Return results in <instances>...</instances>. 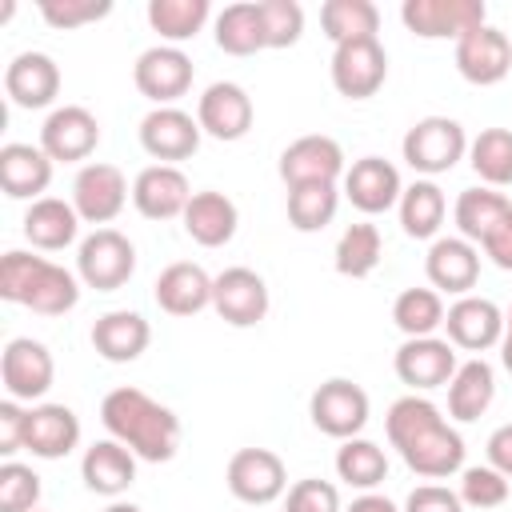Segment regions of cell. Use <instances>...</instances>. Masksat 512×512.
Masks as SVG:
<instances>
[{
	"mask_svg": "<svg viewBox=\"0 0 512 512\" xmlns=\"http://www.w3.org/2000/svg\"><path fill=\"white\" fill-rule=\"evenodd\" d=\"M384 432H388V444L400 452V460L416 476L448 480V476L464 472V436L440 416V408L428 396L408 392V396L392 400V408L384 416Z\"/></svg>",
	"mask_w": 512,
	"mask_h": 512,
	"instance_id": "cell-1",
	"label": "cell"
},
{
	"mask_svg": "<svg viewBox=\"0 0 512 512\" xmlns=\"http://www.w3.org/2000/svg\"><path fill=\"white\" fill-rule=\"evenodd\" d=\"M100 424L108 428L112 440L132 448L136 460H148V464H164L180 448V416L132 384L112 388L100 400Z\"/></svg>",
	"mask_w": 512,
	"mask_h": 512,
	"instance_id": "cell-2",
	"label": "cell"
},
{
	"mask_svg": "<svg viewBox=\"0 0 512 512\" xmlns=\"http://www.w3.org/2000/svg\"><path fill=\"white\" fill-rule=\"evenodd\" d=\"M0 296L36 316H64L80 304V276L64 264L12 248L0 260Z\"/></svg>",
	"mask_w": 512,
	"mask_h": 512,
	"instance_id": "cell-3",
	"label": "cell"
},
{
	"mask_svg": "<svg viewBox=\"0 0 512 512\" xmlns=\"http://www.w3.org/2000/svg\"><path fill=\"white\" fill-rule=\"evenodd\" d=\"M468 152V136L460 128V120L452 116H424L416 120L404 140H400V156L412 172H420L424 180L440 176V172H452Z\"/></svg>",
	"mask_w": 512,
	"mask_h": 512,
	"instance_id": "cell-4",
	"label": "cell"
},
{
	"mask_svg": "<svg viewBox=\"0 0 512 512\" xmlns=\"http://www.w3.org/2000/svg\"><path fill=\"white\" fill-rule=\"evenodd\" d=\"M136 272V248L124 232L116 228H96L92 236L80 240L76 248V276L84 288L96 292H116L132 280Z\"/></svg>",
	"mask_w": 512,
	"mask_h": 512,
	"instance_id": "cell-5",
	"label": "cell"
},
{
	"mask_svg": "<svg viewBox=\"0 0 512 512\" xmlns=\"http://www.w3.org/2000/svg\"><path fill=\"white\" fill-rule=\"evenodd\" d=\"M308 416L312 424L332 436V440H352L368 428V416H372V404H368V392L356 384V380H344V376H332L324 380L312 400H308Z\"/></svg>",
	"mask_w": 512,
	"mask_h": 512,
	"instance_id": "cell-6",
	"label": "cell"
},
{
	"mask_svg": "<svg viewBox=\"0 0 512 512\" xmlns=\"http://www.w3.org/2000/svg\"><path fill=\"white\" fill-rule=\"evenodd\" d=\"M192 76H196L192 56H188L184 48H176V44H152V48H144V52L136 56V64H132V84H136V92H140L144 100H152L156 108L176 104V100L192 88Z\"/></svg>",
	"mask_w": 512,
	"mask_h": 512,
	"instance_id": "cell-7",
	"label": "cell"
},
{
	"mask_svg": "<svg viewBox=\"0 0 512 512\" xmlns=\"http://www.w3.org/2000/svg\"><path fill=\"white\" fill-rule=\"evenodd\" d=\"M400 20L420 40H460L464 32L488 24L484 0H404Z\"/></svg>",
	"mask_w": 512,
	"mask_h": 512,
	"instance_id": "cell-8",
	"label": "cell"
},
{
	"mask_svg": "<svg viewBox=\"0 0 512 512\" xmlns=\"http://www.w3.org/2000/svg\"><path fill=\"white\" fill-rule=\"evenodd\" d=\"M224 480H228V492L240 504H252V508H264V504H272V500H280L288 492V468L272 448H240V452H232Z\"/></svg>",
	"mask_w": 512,
	"mask_h": 512,
	"instance_id": "cell-9",
	"label": "cell"
},
{
	"mask_svg": "<svg viewBox=\"0 0 512 512\" xmlns=\"http://www.w3.org/2000/svg\"><path fill=\"white\" fill-rule=\"evenodd\" d=\"M388 80V52L376 36L332 48V88L344 100H368Z\"/></svg>",
	"mask_w": 512,
	"mask_h": 512,
	"instance_id": "cell-10",
	"label": "cell"
},
{
	"mask_svg": "<svg viewBox=\"0 0 512 512\" xmlns=\"http://www.w3.org/2000/svg\"><path fill=\"white\" fill-rule=\"evenodd\" d=\"M0 380L8 400H44L52 380H56V360L48 352V344L32 340V336H16L4 344L0 352Z\"/></svg>",
	"mask_w": 512,
	"mask_h": 512,
	"instance_id": "cell-11",
	"label": "cell"
},
{
	"mask_svg": "<svg viewBox=\"0 0 512 512\" xmlns=\"http://www.w3.org/2000/svg\"><path fill=\"white\" fill-rule=\"evenodd\" d=\"M268 284L260 272L244 268V264H232L224 272L212 276V308L224 324L232 328H252L268 316Z\"/></svg>",
	"mask_w": 512,
	"mask_h": 512,
	"instance_id": "cell-12",
	"label": "cell"
},
{
	"mask_svg": "<svg viewBox=\"0 0 512 512\" xmlns=\"http://www.w3.org/2000/svg\"><path fill=\"white\" fill-rule=\"evenodd\" d=\"M128 204V180L116 164H104V160H92L76 172L72 180V208L80 212L84 224H112Z\"/></svg>",
	"mask_w": 512,
	"mask_h": 512,
	"instance_id": "cell-13",
	"label": "cell"
},
{
	"mask_svg": "<svg viewBox=\"0 0 512 512\" xmlns=\"http://www.w3.org/2000/svg\"><path fill=\"white\" fill-rule=\"evenodd\" d=\"M392 368L400 376V384H408L412 392H432V388H448V380L456 376L460 360L456 348L440 336H412L396 348Z\"/></svg>",
	"mask_w": 512,
	"mask_h": 512,
	"instance_id": "cell-14",
	"label": "cell"
},
{
	"mask_svg": "<svg viewBox=\"0 0 512 512\" xmlns=\"http://www.w3.org/2000/svg\"><path fill=\"white\" fill-rule=\"evenodd\" d=\"M100 124L84 104H60L48 112L40 128V148L52 156V164H80L96 152Z\"/></svg>",
	"mask_w": 512,
	"mask_h": 512,
	"instance_id": "cell-15",
	"label": "cell"
},
{
	"mask_svg": "<svg viewBox=\"0 0 512 512\" xmlns=\"http://www.w3.org/2000/svg\"><path fill=\"white\" fill-rule=\"evenodd\" d=\"M200 120L176 104L168 108H152L144 120H140V148L156 160V164H176V160H188L196 156L200 148Z\"/></svg>",
	"mask_w": 512,
	"mask_h": 512,
	"instance_id": "cell-16",
	"label": "cell"
},
{
	"mask_svg": "<svg viewBox=\"0 0 512 512\" xmlns=\"http://www.w3.org/2000/svg\"><path fill=\"white\" fill-rule=\"evenodd\" d=\"M344 172H348L344 148L324 132L300 136L280 152V180L288 188H296V184H336V180H344Z\"/></svg>",
	"mask_w": 512,
	"mask_h": 512,
	"instance_id": "cell-17",
	"label": "cell"
},
{
	"mask_svg": "<svg viewBox=\"0 0 512 512\" xmlns=\"http://www.w3.org/2000/svg\"><path fill=\"white\" fill-rule=\"evenodd\" d=\"M444 340L452 348H464V352H488V348H500V336H504V312L496 300L488 296H456V304H448L444 312Z\"/></svg>",
	"mask_w": 512,
	"mask_h": 512,
	"instance_id": "cell-18",
	"label": "cell"
},
{
	"mask_svg": "<svg viewBox=\"0 0 512 512\" xmlns=\"http://www.w3.org/2000/svg\"><path fill=\"white\" fill-rule=\"evenodd\" d=\"M456 72L476 88L500 84L512 72V40L492 24L464 32L456 40Z\"/></svg>",
	"mask_w": 512,
	"mask_h": 512,
	"instance_id": "cell-19",
	"label": "cell"
},
{
	"mask_svg": "<svg viewBox=\"0 0 512 512\" xmlns=\"http://www.w3.org/2000/svg\"><path fill=\"white\" fill-rule=\"evenodd\" d=\"M196 120H200V132L212 136V140H244L252 120H256V108H252V96L232 84V80H216L204 88V96L196 100Z\"/></svg>",
	"mask_w": 512,
	"mask_h": 512,
	"instance_id": "cell-20",
	"label": "cell"
},
{
	"mask_svg": "<svg viewBox=\"0 0 512 512\" xmlns=\"http://www.w3.org/2000/svg\"><path fill=\"white\" fill-rule=\"evenodd\" d=\"M340 184H344V196L352 200V208L364 212V216H380V212L396 208L400 204V192H404L396 164L384 160V156H360V160H352Z\"/></svg>",
	"mask_w": 512,
	"mask_h": 512,
	"instance_id": "cell-21",
	"label": "cell"
},
{
	"mask_svg": "<svg viewBox=\"0 0 512 512\" xmlns=\"http://www.w3.org/2000/svg\"><path fill=\"white\" fill-rule=\"evenodd\" d=\"M424 276L436 292L468 296L480 280V248L464 236H436L424 256Z\"/></svg>",
	"mask_w": 512,
	"mask_h": 512,
	"instance_id": "cell-22",
	"label": "cell"
},
{
	"mask_svg": "<svg viewBox=\"0 0 512 512\" xmlns=\"http://www.w3.org/2000/svg\"><path fill=\"white\" fill-rule=\"evenodd\" d=\"M192 200V184L176 164H148L132 180V204L144 220H176Z\"/></svg>",
	"mask_w": 512,
	"mask_h": 512,
	"instance_id": "cell-23",
	"label": "cell"
},
{
	"mask_svg": "<svg viewBox=\"0 0 512 512\" xmlns=\"http://www.w3.org/2000/svg\"><path fill=\"white\" fill-rule=\"evenodd\" d=\"M80 480H84L88 492L116 500V496H124L136 484V452L124 448L112 436L108 440H96L80 456Z\"/></svg>",
	"mask_w": 512,
	"mask_h": 512,
	"instance_id": "cell-24",
	"label": "cell"
},
{
	"mask_svg": "<svg viewBox=\"0 0 512 512\" xmlns=\"http://www.w3.org/2000/svg\"><path fill=\"white\" fill-rule=\"evenodd\" d=\"M4 92L16 108H48L60 96V64L48 52H20L4 68Z\"/></svg>",
	"mask_w": 512,
	"mask_h": 512,
	"instance_id": "cell-25",
	"label": "cell"
},
{
	"mask_svg": "<svg viewBox=\"0 0 512 512\" xmlns=\"http://www.w3.org/2000/svg\"><path fill=\"white\" fill-rule=\"evenodd\" d=\"M152 300L168 316H196V312L212 308V276L192 260H176L156 276Z\"/></svg>",
	"mask_w": 512,
	"mask_h": 512,
	"instance_id": "cell-26",
	"label": "cell"
},
{
	"mask_svg": "<svg viewBox=\"0 0 512 512\" xmlns=\"http://www.w3.org/2000/svg\"><path fill=\"white\" fill-rule=\"evenodd\" d=\"M80 444V416L68 404H32L24 448L36 460H60Z\"/></svg>",
	"mask_w": 512,
	"mask_h": 512,
	"instance_id": "cell-27",
	"label": "cell"
},
{
	"mask_svg": "<svg viewBox=\"0 0 512 512\" xmlns=\"http://www.w3.org/2000/svg\"><path fill=\"white\" fill-rule=\"evenodd\" d=\"M52 184V156L40 144H4L0 148V188L8 200H40Z\"/></svg>",
	"mask_w": 512,
	"mask_h": 512,
	"instance_id": "cell-28",
	"label": "cell"
},
{
	"mask_svg": "<svg viewBox=\"0 0 512 512\" xmlns=\"http://www.w3.org/2000/svg\"><path fill=\"white\" fill-rule=\"evenodd\" d=\"M148 344H152V328H148V320L140 312L116 308V312H104L92 324V348L108 364H132V360H140Z\"/></svg>",
	"mask_w": 512,
	"mask_h": 512,
	"instance_id": "cell-29",
	"label": "cell"
},
{
	"mask_svg": "<svg viewBox=\"0 0 512 512\" xmlns=\"http://www.w3.org/2000/svg\"><path fill=\"white\" fill-rule=\"evenodd\" d=\"M180 220H184V232L200 248H224L236 236V228H240V212H236L232 196L212 192V188L192 192V200H188V208H184Z\"/></svg>",
	"mask_w": 512,
	"mask_h": 512,
	"instance_id": "cell-30",
	"label": "cell"
},
{
	"mask_svg": "<svg viewBox=\"0 0 512 512\" xmlns=\"http://www.w3.org/2000/svg\"><path fill=\"white\" fill-rule=\"evenodd\" d=\"M80 212L72 208V200H60V196H40L28 204L24 212V236L32 248L40 252H60L68 248L76 236H80Z\"/></svg>",
	"mask_w": 512,
	"mask_h": 512,
	"instance_id": "cell-31",
	"label": "cell"
},
{
	"mask_svg": "<svg viewBox=\"0 0 512 512\" xmlns=\"http://www.w3.org/2000/svg\"><path fill=\"white\" fill-rule=\"evenodd\" d=\"M496 400V372L484 356H472L456 368V376L448 380V416L460 424L480 420Z\"/></svg>",
	"mask_w": 512,
	"mask_h": 512,
	"instance_id": "cell-32",
	"label": "cell"
},
{
	"mask_svg": "<svg viewBox=\"0 0 512 512\" xmlns=\"http://www.w3.org/2000/svg\"><path fill=\"white\" fill-rule=\"evenodd\" d=\"M400 228L404 236L412 240H436L440 228H444V216H448V200L440 192L436 180H412L404 192H400Z\"/></svg>",
	"mask_w": 512,
	"mask_h": 512,
	"instance_id": "cell-33",
	"label": "cell"
},
{
	"mask_svg": "<svg viewBox=\"0 0 512 512\" xmlns=\"http://www.w3.org/2000/svg\"><path fill=\"white\" fill-rule=\"evenodd\" d=\"M216 48L228 52V56H252V52H264L268 48L264 16H260V4L256 0L228 4L216 16Z\"/></svg>",
	"mask_w": 512,
	"mask_h": 512,
	"instance_id": "cell-34",
	"label": "cell"
},
{
	"mask_svg": "<svg viewBox=\"0 0 512 512\" xmlns=\"http://www.w3.org/2000/svg\"><path fill=\"white\" fill-rule=\"evenodd\" d=\"M336 476L348 488L376 492L388 480V452L376 440H364V436L340 440V448H336Z\"/></svg>",
	"mask_w": 512,
	"mask_h": 512,
	"instance_id": "cell-35",
	"label": "cell"
},
{
	"mask_svg": "<svg viewBox=\"0 0 512 512\" xmlns=\"http://www.w3.org/2000/svg\"><path fill=\"white\" fill-rule=\"evenodd\" d=\"M512 212V200L504 192H492V188H464L456 196V208H452V220L460 228L464 240H472L480 248V240Z\"/></svg>",
	"mask_w": 512,
	"mask_h": 512,
	"instance_id": "cell-36",
	"label": "cell"
},
{
	"mask_svg": "<svg viewBox=\"0 0 512 512\" xmlns=\"http://www.w3.org/2000/svg\"><path fill=\"white\" fill-rule=\"evenodd\" d=\"M380 256H384L380 228L368 224V220H356V224H348V228L340 232L336 252H332V264H336L340 276H348V280H364V276L376 272Z\"/></svg>",
	"mask_w": 512,
	"mask_h": 512,
	"instance_id": "cell-37",
	"label": "cell"
},
{
	"mask_svg": "<svg viewBox=\"0 0 512 512\" xmlns=\"http://www.w3.org/2000/svg\"><path fill=\"white\" fill-rule=\"evenodd\" d=\"M212 16L208 0H148V24L164 44H184L192 40Z\"/></svg>",
	"mask_w": 512,
	"mask_h": 512,
	"instance_id": "cell-38",
	"label": "cell"
},
{
	"mask_svg": "<svg viewBox=\"0 0 512 512\" xmlns=\"http://www.w3.org/2000/svg\"><path fill=\"white\" fill-rule=\"evenodd\" d=\"M320 28L332 44L368 40L380 32V8L372 0H324L320 4Z\"/></svg>",
	"mask_w": 512,
	"mask_h": 512,
	"instance_id": "cell-39",
	"label": "cell"
},
{
	"mask_svg": "<svg viewBox=\"0 0 512 512\" xmlns=\"http://www.w3.org/2000/svg\"><path fill=\"white\" fill-rule=\"evenodd\" d=\"M444 296L436 288H404L392 300V324L404 332V340L412 336H436V328H444Z\"/></svg>",
	"mask_w": 512,
	"mask_h": 512,
	"instance_id": "cell-40",
	"label": "cell"
},
{
	"mask_svg": "<svg viewBox=\"0 0 512 512\" xmlns=\"http://www.w3.org/2000/svg\"><path fill=\"white\" fill-rule=\"evenodd\" d=\"M468 164L488 188H508L512 184V132L484 128L476 140H468Z\"/></svg>",
	"mask_w": 512,
	"mask_h": 512,
	"instance_id": "cell-41",
	"label": "cell"
},
{
	"mask_svg": "<svg viewBox=\"0 0 512 512\" xmlns=\"http://www.w3.org/2000/svg\"><path fill=\"white\" fill-rule=\"evenodd\" d=\"M336 208H340V188L336 184H296V188H288V224L296 232L328 228Z\"/></svg>",
	"mask_w": 512,
	"mask_h": 512,
	"instance_id": "cell-42",
	"label": "cell"
},
{
	"mask_svg": "<svg viewBox=\"0 0 512 512\" xmlns=\"http://www.w3.org/2000/svg\"><path fill=\"white\" fill-rule=\"evenodd\" d=\"M508 492H512L508 476L496 472L492 464H476V468L460 472V500H464V508H480V512L500 508L508 500Z\"/></svg>",
	"mask_w": 512,
	"mask_h": 512,
	"instance_id": "cell-43",
	"label": "cell"
},
{
	"mask_svg": "<svg viewBox=\"0 0 512 512\" xmlns=\"http://www.w3.org/2000/svg\"><path fill=\"white\" fill-rule=\"evenodd\" d=\"M36 504H40V476L20 460H4L0 464V512H36Z\"/></svg>",
	"mask_w": 512,
	"mask_h": 512,
	"instance_id": "cell-44",
	"label": "cell"
},
{
	"mask_svg": "<svg viewBox=\"0 0 512 512\" xmlns=\"http://www.w3.org/2000/svg\"><path fill=\"white\" fill-rule=\"evenodd\" d=\"M264 16L268 48H292L304 36V8L296 0H256Z\"/></svg>",
	"mask_w": 512,
	"mask_h": 512,
	"instance_id": "cell-45",
	"label": "cell"
},
{
	"mask_svg": "<svg viewBox=\"0 0 512 512\" xmlns=\"http://www.w3.org/2000/svg\"><path fill=\"white\" fill-rule=\"evenodd\" d=\"M36 8H40V16H44L52 28L68 32V28L104 20V16L112 12V0H40Z\"/></svg>",
	"mask_w": 512,
	"mask_h": 512,
	"instance_id": "cell-46",
	"label": "cell"
},
{
	"mask_svg": "<svg viewBox=\"0 0 512 512\" xmlns=\"http://www.w3.org/2000/svg\"><path fill=\"white\" fill-rule=\"evenodd\" d=\"M284 512H344L340 508V488L332 480H320V476L296 480L284 492Z\"/></svg>",
	"mask_w": 512,
	"mask_h": 512,
	"instance_id": "cell-47",
	"label": "cell"
},
{
	"mask_svg": "<svg viewBox=\"0 0 512 512\" xmlns=\"http://www.w3.org/2000/svg\"><path fill=\"white\" fill-rule=\"evenodd\" d=\"M400 512H464V500L448 484H416Z\"/></svg>",
	"mask_w": 512,
	"mask_h": 512,
	"instance_id": "cell-48",
	"label": "cell"
},
{
	"mask_svg": "<svg viewBox=\"0 0 512 512\" xmlns=\"http://www.w3.org/2000/svg\"><path fill=\"white\" fill-rule=\"evenodd\" d=\"M28 432V408L20 400H0V456H16L24 448Z\"/></svg>",
	"mask_w": 512,
	"mask_h": 512,
	"instance_id": "cell-49",
	"label": "cell"
},
{
	"mask_svg": "<svg viewBox=\"0 0 512 512\" xmlns=\"http://www.w3.org/2000/svg\"><path fill=\"white\" fill-rule=\"evenodd\" d=\"M480 248H484V256L496 264V268H504V272H512V212L480 240Z\"/></svg>",
	"mask_w": 512,
	"mask_h": 512,
	"instance_id": "cell-50",
	"label": "cell"
},
{
	"mask_svg": "<svg viewBox=\"0 0 512 512\" xmlns=\"http://www.w3.org/2000/svg\"><path fill=\"white\" fill-rule=\"evenodd\" d=\"M484 448H488V464L512 480V424H500V428L488 436Z\"/></svg>",
	"mask_w": 512,
	"mask_h": 512,
	"instance_id": "cell-51",
	"label": "cell"
},
{
	"mask_svg": "<svg viewBox=\"0 0 512 512\" xmlns=\"http://www.w3.org/2000/svg\"><path fill=\"white\" fill-rule=\"evenodd\" d=\"M344 512H400L388 496H380V492H360Z\"/></svg>",
	"mask_w": 512,
	"mask_h": 512,
	"instance_id": "cell-52",
	"label": "cell"
},
{
	"mask_svg": "<svg viewBox=\"0 0 512 512\" xmlns=\"http://www.w3.org/2000/svg\"><path fill=\"white\" fill-rule=\"evenodd\" d=\"M500 364L512 372V308L504 312V336H500Z\"/></svg>",
	"mask_w": 512,
	"mask_h": 512,
	"instance_id": "cell-53",
	"label": "cell"
},
{
	"mask_svg": "<svg viewBox=\"0 0 512 512\" xmlns=\"http://www.w3.org/2000/svg\"><path fill=\"white\" fill-rule=\"evenodd\" d=\"M104 512H140V508H136V504H128V500H112Z\"/></svg>",
	"mask_w": 512,
	"mask_h": 512,
	"instance_id": "cell-54",
	"label": "cell"
}]
</instances>
